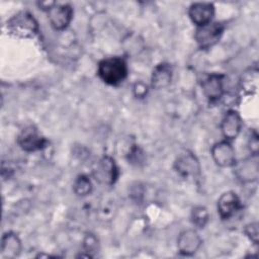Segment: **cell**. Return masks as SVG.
Wrapping results in <instances>:
<instances>
[{
	"mask_svg": "<svg viewBox=\"0 0 259 259\" xmlns=\"http://www.w3.org/2000/svg\"><path fill=\"white\" fill-rule=\"evenodd\" d=\"M73 190L78 196H86L90 194L92 191V183L89 177L83 174L79 175L73 183Z\"/></svg>",
	"mask_w": 259,
	"mask_h": 259,
	"instance_id": "17",
	"label": "cell"
},
{
	"mask_svg": "<svg viewBox=\"0 0 259 259\" xmlns=\"http://www.w3.org/2000/svg\"><path fill=\"white\" fill-rule=\"evenodd\" d=\"M188 15L198 27L211 22L214 15V6L210 2H195L189 6Z\"/></svg>",
	"mask_w": 259,
	"mask_h": 259,
	"instance_id": "9",
	"label": "cell"
},
{
	"mask_svg": "<svg viewBox=\"0 0 259 259\" xmlns=\"http://www.w3.org/2000/svg\"><path fill=\"white\" fill-rule=\"evenodd\" d=\"M7 31L20 37H32L38 32V24L32 14L26 11L13 15L6 23Z\"/></svg>",
	"mask_w": 259,
	"mask_h": 259,
	"instance_id": "2",
	"label": "cell"
},
{
	"mask_svg": "<svg viewBox=\"0 0 259 259\" xmlns=\"http://www.w3.org/2000/svg\"><path fill=\"white\" fill-rule=\"evenodd\" d=\"M17 143L25 152H36L47 146L46 138L33 125L24 127L18 135Z\"/></svg>",
	"mask_w": 259,
	"mask_h": 259,
	"instance_id": "5",
	"label": "cell"
},
{
	"mask_svg": "<svg viewBox=\"0 0 259 259\" xmlns=\"http://www.w3.org/2000/svg\"><path fill=\"white\" fill-rule=\"evenodd\" d=\"M258 81V71L257 69H249L244 73L241 79V87L244 91L251 93V91H256Z\"/></svg>",
	"mask_w": 259,
	"mask_h": 259,
	"instance_id": "18",
	"label": "cell"
},
{
	"mask_svg": "<svg viewBox=\"0 0 259 259\" xmlns=\"http://www.w3.org/2000/svg\"><path fill=\"white\" fill-rule=\"evenodd\" d=\"M244 232L246 234V236L254 243V244H258L259 242V227H258V223L257 222H253L250 223L248 225H246Z\"/></svg>",
	"mask_w": 259,
	"mask_h": 259,
	"instance_id": "20",
	"label": "cell"
},
{
	"mask_svg": "<svg viewBox=\"0 0 259 259\" xmlns=\"http://www.w3.org/2000/svg\"><path fill=\"white\" fill-rule=\"evenodd\" d=\"M236 174L242 182H252L258 178V155H251L249 159L242 161L240 164L235 165ZM234 166V167H235Z\"/></svg>",
	"mask_w": 259,
	"mask_h": 259,
	"instance_id": "14",
	"label": "cell"
},
{
	"mask_svg": "<svg viewBox=\"0 0 259 259\" xmlns=\"http://www.w3.org/2000/svg\"><path fill=\"white\" fill-rule=\"evenodd\" d=\"M259 143H258V135L257 133H253V135H251L250 139H249V149L250 152L252 153V155H258V147Z\"/></svg>",
	"mask_w": 259,
	"mask_h": 259,
	"instance_id": "23",
	"label": "cell"
},
{
	"mask_svg": "<svg viewBox=\"0 0 259 259\" xmlns=\"http://www.w3.org/2000/svg\"><path fill=\"white\" fill-rule=\"evenodd\" d=\"M241 208V200L236 192L227 191L218 199V212L223 220H229Z\"/></svg>",
	"mask_w": 259,
	"mask_h": 259,
	"instance_id": "10",
	"label": "cell"
},
{
	"mask_svg": "<svg viewBox=\"0 0 259 259\" xmlns=\"http://www.w3.org/2000/svg\"><path fill=\"white\" fill-rule=\"evenodd\" d=\"M92 175L99 183L112 185L118 177V168L111 157L104 156L94 165Z\"/></svg>",
	"mask_w": 259,
	"mask_h": 259,
	"instance_id": "4",
	"label": "cell"
},
{
	"mask_svg": "<svg viewBox=\"0 0 259 259\" xmlns=\"http://www.w3.org/2000/svg\"><path fill=\"white\" fill-rule=\"evenodd\" d=\"M242 125L243 121L240 114L234 109L228 110L221 123V131L224 138L227 141L235 140L239 136Z\"/></svg>",
	"mask_w": 259,
	"mask_h": 259,
	"instance_id": "12",
	"label": "cell"
},
{
	"mask_svg": "<svg viewBox=\"0 0 259 259\" xmlns=\"http://www.w3.org/2000/svg\"><path fill=\"white\" fill-rule=\"evenodd\" d=\"M36 4L40 9L48 12L56 4V2L55 1H46V2H37Z\"/></svg>",
	"mask_w": 259,
	"mask_h": 259,
	"instance_id": "24",
	"label": "cell"
},
{
	"mask_svg": "<svg viewBox=\"0 0 259 259\" xmlns=\"http://www.w3.org/2000/svg\"><path fill=\"white\" fill-rule=\"evenodd\" d=\"M210 154L214 163L220 167L229 168L236 165V153L230 141L225 140L215 143L211 147Z\"/></svg>",
	"mask_w": 259,
	"mask_h": 259,
	"instance_id": "6",
	"label": "cell"
},
{
	"mask_svg": "<svg viewBox=\"0 0 259 259\" xmlns=\"http://www.w3.org/2000/svg\"><path fill=\"white\" fill-rule=\"evenodd\" d=\"M224 25L221 22H209L208 24L198 26L195 30V40L198 47L206 50L218 44L223 35Z\"/></svg>",
	"mask_w": 259,
	"mask_h": 259,
	"instance_id": "3",
	"label": "cell"
},
{
	"mask_svg": "<svg viewBox=\"0 0 259 259\" xmlns=\"http://www.w3.org/2000/svg\"><path fill=\"white\" fill-rule=\"evenodd\" d=\"M97 74L105 84L116 86L126 78L127 65L122 58H106L99 62Z\"/></svg>",
	"mask_w": 259,
	"mask_h": 259,
	"instance_id": "1",
	"label": "cell"
},
{
	"mask_svg": "<svg viewBox=\"0 0 259 259\" xmlns=\"http://www.w3.org/2000/svg\"><path fill=\"white\" fill-rule=\"evenodd\" d=\"M201 238L194 230H185L177 238V248L185 256H190L197 252L201 246Z\"/></svg>",
	"mask_w": 259,
	"mask_h": 259,
	"instance_id": "11",
	"label": "cell"
},
{
	"mask_svg": "<svg viewBox=\"0 0 259 259\" xmlns=\"http://www.w3.org/2000/svg\"><path fill=\"white\" fill-rule=\"evenodd\" d=\"M84 247L86 248V250L92 251L94 249H96L97 247V239L94 237V235L92 234H88L84 240Z\"/></svg>",
	"mask_w": 259,
	"mask_h": 259,
	"instance_id": "22",
	"label": "cell"
},
{
	"mask_svg": "<svg viewBox=\"0 0 259 259\" xmlns=\"http://www.w3.org/2000/svg\"><path fill=\"white\" fill-rule=\"evenodd\" d=\"M172 67L168 63L157 65L152 73L151 86L155 89H163L170 85L172 80Z\"/></svg>",
	"mask_w": 259,
	"mask_h": 259,
	"instance_id": "15",
	"label": "cell"
},
{
	"mask_svg": "<svg viewBox=\"0 0 259 259\" xmlns=\"http://www.w3.org/2000/svg\"><path fill=\"white\" fill-rule=\"evenodd\" d=\"M174 168L177 173L185 179L196 178L200 172L198 160L192 153L188 151H185L177 157L174 163Z\"/></svg>",
	"mask_w": 259,
	"mask_h": 259,
	"instance_id": "8",
	"label": "cell"
},
{
	"mask_svg": "<svg viewBox=\"0 0 259 259\" xmlns=\"http://www.w3.org/2000/svg\"><path fill=\"white\" fill-rule=\"evenodd\" d=\"M48 15L51 25L56 30H64L72 21L73 8L70 4L56 3L48 11Z\"/></svg>",
	"mask_w": 259,
	"mask_h": 259,
	"instance_id": "7",
	"label": "cell"
},
{
	"mask_svg": "<svg viewBox=\"0 0 259 259\" xmlns=\"http://www.w3.org/2000/svg\"><path fill=\"white\" fill-rule=\"evenodd\" d=\"M133 92L135 94L136 97L138 98H143L147 95L148 93V87L145 83L139 81V82H136L134 87H133Z\"/></svg>",
	"mask_w": 259,
	"mask_h": 259,
	"instance_id": "21",
	"label": "cell"
},
{
	"mask_svg": "<svg viewBox=\"0 0 259 259\" xmlns=\"http://www.w3.org/2000/svg\"><path fill=\"white\" fill-rule=\"evenodd\" d=\"M201 87L205 97L209 101H218L224 94V76L221 74H211L202 81Z\"/></svg>",
	"mask_w": 259,
	"mask_h": 259,
	"instance_id": "13",
	"label": "cell"
},
{
	"mask_svg": "<svg viewBox=\"0 0 259 259\" xmlns=\"http://www.w3.org/2000/svg\"><path fill=\"white\" fill-rule=\"evenodd\" d=\"M208 219L209 214L204 206H195L191 211L192 224L199 229L204 228V226L208 222Z\"/></svg>",
	"mask_w": 259,
	"mask_h": 259,
	"instance_id": "19",
	"label": "cell"
},
{
	"mask_svg": "<svg viewBox=\"0 0 259 259\" xmlns=\"http://www.w3.org/2000/svg\"><path fill=\"white\" fill-rule=\"evenodd\" d=\"M21 250V242L18 236L14 233H6L2 237L1 251L2 255L6 258L16 257Z\"/></svg>",
	"mask_w": 259,
	"mask_h": 259,
	"instance_id": "16",
	"label": "cell"
}]
</instances>
